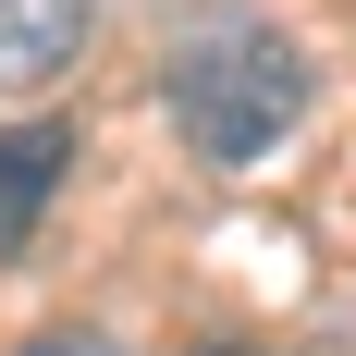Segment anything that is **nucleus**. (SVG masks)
<instances>
[{
	"mask_svg": "<svg viewBox=\"0 0 356 356\" xmlns=\"http://www.w3.org/2000/svg\"><path fill=\"white\" fill-rule=\"evenodd\" d=\"M160 111L184 123L197 160H270V147L307 123V49L283 25H258V13H197L172 37V62H160Z\"/></svg>",
	"mask_w": 356,
	"mask_h": 356,
	"instance_id": "f257e3e1",
	"label": "nucleus"
},
{
	"mask_svg": "<svg viewBox=\"0 0 356 356\" xmlns=\"http://www.w3.org/2000/svg\"><path fill=\"white\" fill-rule=\"evenodd\" d=\"M62 160H74L62 123H13V136H0V246H25V234H37V209H49Z\"/></svg>",
	"mask_w": 356,
	"mask_h": 356,
	"instance_id": "7ed1b4c3",
	"label": "nucleus"
},
{
	"mask_svg": "<svg viewBox=\"0 0 356 356\" xmlns=\"http://www.w3.org/2000/svg\"><path fill=\"white\" fill-rule=\"evenodd\" d=\"M197 356H246V344H197Z\"/></svg>",
	"mask_w": 356,
	"mask_h": 356,
	"instance_id": "39448f33",
	"label": "nucleus"
},
{
	"mask_svg": "<svg viewBox=\"0 0 356 356\" xmlns=\"http://www.w3.org/2000/svg\"><path fill=\"white\" fill-rule=\"evenodd\" d=\"M86 25H99V0H0V99L13 86H49L86 49Z\"/></svg>",
	"mask_w": 356,
	"mask_h": 356,
	"instance_id": "f03ea898",
	"label": "nucleus"
},
{
	"mask_svg": "<svg viewBox=\"0 0 356 356\" xmlns=\"http://www.w3.org/2000/svg\"><path fill=\"white\" fill-rule=\"evenodd\" d=\"M13 356H99L86 332H37V344H13Z\"/></svg>",
	"mask_w": 356,
	"mask_h": 356,
	"instance_id": "20e7f679",
	"label": "nucleus"
}]
</instances>
